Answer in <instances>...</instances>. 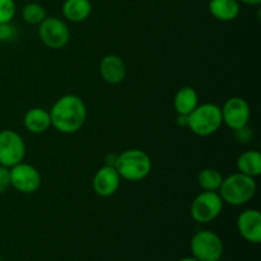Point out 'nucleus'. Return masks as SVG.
Returning <instances> with one entry per match:
<instances>
[{
	"label": "nucleus",
	"instance_id": "1",
	"mask_svg": "<svg viewBox=\"0 0 261 261\" xmlns=\"http://www.w3.org/2000/svg\"><path fill=\"white\" fill-rule=\"evenodd\" d=\"M51 126L63 134H74L83 127L87 120V107L75 94H65L56 99L50 111Z\"/></svg>",
	"mask_w": 261,
	"mask_h": 261
},
{
	"label": "nucleus",
	"instance_id": "2",
	"mask_svg": "<svg viewBox=\"0 0 261 261\" xmlns=\"http://www.w3.org/2000/svg\"><path fill=\"white\" fill-rule=\"evenodd\" d=\"M256 191L257 184L254 177L236 172L223 178L218 193L223 203L233 206H241L251 201Z\"/></svg>",
	"mask_w": 261,
	"mask_h": 261
},
{
	"label": "nucleus",
	"instance_id": "3",
	"mask_svg": "<svg viewBox=\"0 0 261 261\" xmlns=\"http://www.w3.org/2000/svg\"><path fill=\"white\" fill-rule=\"evenodd\" d=\"M115 168L120 177L132 182L144 180L152 171V160L142 149H127L116 157Z\"/></svg>",
	"mask_w": 261,
	"mask_h": 261
},
{
	"label": "nucleus",
	"instance_id": "4",
	"mask_svg": "<svg viewBox=\"0 0 261 261\" xmlns=\"http://www.w3.org/2000/svg\"><path fill=\"white\" fill-rule=\"evenodd\" d=\"M223 125L221 107L216 103H201L188 116L186 126L198 137H209Z\"/></svg>",
	"mask_w": 261,
	"mask_h": 261
},
{
	"label": "nucleus",
	"instance_id": "5",
	"mask_svg": "<svg viewBox=\"0 0 261 261\" xmlns=\"http://www.w3.org/2000/svg\"><path fill=\"white\" fill-rule=\"evenodd\" d=\"M193 257L199 261H218L223 255V241L213 231L196 232L190 242Z\"/></svg>",
	"mask_w": 261,
	"mask_h": 261
},
{
	"label": "nucleus",
	"instance_id": "6",
	"mask_svg": "<svg viewBox=\"0 0 261 261\" xmlns=\"http://www.w3.org/2000/svg\"><path fill=\"white\" fill-rule=\"evenodd\" d=\"M223 200L218 191H203L195 196L190 206V214L195 222L206 224L213 222L223 211Z\"/></svg>",
	"mask_w": 261,
	"mask_h": 261
},
{
	"label": "nucleus",
	"instance_id": "7",
	"mask_svg": "<svg viewBox=\"0 0 261 261\" xmlns=\"http://www.w3.org/2000/svg\"><path fill=\"white\" fill-rule=\"evenodd\" d=\"M25 157V143L14 130L0 132V166L13 167L23 162Z\"/></svg>",
	"mask_w": 261,
	"mask_h": 261
},
{
	"label": "nucleus",
	"instance_id": "8",
	"mask_svg": "<svg viewBox=\"0 0 261 261\" xmlns=\"http://www.w3.org/2000/svg\"><path fill=\"white\" fill-rule=\"evenodd\" d=\"M38 35L43 45L53 50L65 47L70 40V30L68 24L56 17H46L38 25Z\"/></svg>",
	"mask_w": 261,
	"mask_h": 261
},
{
	"label": "nucleus",
	"instance_id": "9",
	"mask_svg": "<svg viewBox=\"0 0 261 261\" xmlns=\"http://www.w3.org/2000/svg\"><path fill=\"white\" fill-rule=\"evenodd\" d=\"M222 120L229 129L239 132L249 125L251 119V109L249 102L242 97H231L221 107Z\"/></svg>",
	"mask_w": 261,
	"mask_h": 261
},
{
	"label": "nucleus",
	"instance_id": "10",
	"mask_svg": "<svg viewBox=\"0 0 261 261\" xmlns=\"http://www.w3.org/2000/svg\"><path fill=\"white\" fill-rule=\"evenodd\" d=\"M10 186L22 194H33L41 186V173L35 166L20 162L9 168Z\"/></svg>",
	"mask_w": 261,
	"mask_h": 261
},
{
	"label": "nucleus",
	"instance_id": "11",
	"mask_svg": "<svg viewBox=\"0 0 261 261\" xmlns=\"http://www.w3.org/2000/svg\"><path fill=\"white\" fill-rule=\"evenodd\" d=\"M120 184H121V177L114 166H102L94 173L93 180H92V186L93 191L101 198H110L116 191L119 190Z\"/></svg>",
	"mask_w": 261,
	"mask_h": 261
},
{
	"label": "nucleus",
	"instance_id": "12",
	"mask_svg": "<svg viewBox=\"0 0 261 261\" xmlns=\"http://www.w3.org/2000/svg\"><path fill=\"white\" fill-rule=\"evenodd\" d=\"M237 229L244 240L251 244L261 241V213L257 209H246L237 218Z\"/></svg>",
	"mask_w": 261,
	"mask_h": 261
},
{
	"label": "nucleus",
	"instance_id": "13",
	"mask_svg": "<svg viewBox=\"0 0 261 261\" xmlns=\"http://www.w3.org/2000/svg\"><path fill=\"white\" fill-rule=\"evenodd\" d=\"M102 79L109 84H119L125 79L127 73L126 64L119 55L110 54L102 58L98 66Z\"/></svg>",
	"mask_w": 261,
	"mask_h": 261
},
{
	"label": "nucleus",
	"instance_id": "14",
	"mask_svg": "<svg viewBox=\"0 0 261 261\" xmlns=\"http://www.w3.org/2000/svg\"><path fill=\"white\" fill-rule=\"evenodd\" d=\"M24 127L32 134H42L51 127L50 112L42 107H33L23 117Z\"/></svg>",
	"mask_w": 261,
	"mask_h": 261
},
{
	"label": "nucleus",
	"instance_id": "15",
	"mask_svg": "<svg viewBox=\"0 0 261 261\" xmlns=\"http://www.w3.org/2000/svg\"><path fill=\"white\" fill-rule=\"evenodd\" d=\"M199 105L198 92L193 87H181L173 98V107L180 116H189Z\"/></svg>",
	"mask_w": 261,
	"mask_h": 261
},
{
	"label": "nucleus",
	"instance_id": "16",
	"mask_svg": "<svg viewBox=\"0 0 261 261\" xmlns=\"http://www.w3.org/2000/svg\"><path fill=\"white\" fill-rule=\"evenodd\" d=\"M209 12L221 22H231L240 15L241 5L239 0H211Z\"/></svg>",
	"mask_w": 261,
	"mask_h": 261
},
{
	"label": "nucleus",
	"instance_id": "17",
	"mask_svg": "<svg viewBox=\"0 0 261 261\" xmlns=\"http://www.w3.org/2000/svg\"><path fill=\"white\" fill-rule=\"evenodd\" d=\"M91 13V0H65L63 4V14L69 22H83L88 19Z\"/></svg>",
	"mask_w": 261,
	"mask_h": 261
},
{
	"label": "nucleus",
	"instance_id": "18",
	"mask_svg": "<svg viewBox=\"0 0 261 261\" xmlns=\"http://www.w3.org/2000/svg\"><path fill=\"white\" fill-rule=\"evenodd\" d=\"M237 170L244 175L256 178L261 175V154L259 150H246L237 158Z\"/></svg>",
	"mask_w": 261,
	"mask_h": 261
},
{
	"label": "nucleus",
	"instance_id": "19",
	"mask_svg": "<svg viewBox=\"0 0 261 261\" xmlns=\"http://www.w3.org/2000/svg\"><path fill=\"white\" fill-rule=\"evenodd\" d=\"M223 178L222 173L216 168H204L198 175V184L204 191H218Z\"/></svg>",
	"mask_w": 261,
	"mask_h": 261
},
{
	"label": "nucleus",
	"instance_id": "20",
	"mask_svg": "<svg viewBox=\"0 0 261 261\" xmlns=\"http://www.w3.org/2000/svg\"><path fill=\"white\" fill-rule=\"evenodd\" d=\"M46 17L45 8L38 3H28L22 9L23 20L31 25H40Z\"/></svg>",
	"mask_w": 261,
	"mask_h": 261
},
{
	"label": "nucleus",
	"instance_id": "21",
	"mask_svg": "<svg viewBox=\"0 0 261 261\" xmlns=\"http://www.w3.org/2000/svg\"><path fill=\"white\" fill-rule=\"evenodd\" d=\"M17 8L14 0H0V24L12 23Z\"/></svg>",
	"mask_w": 261,
	"mask_h": 261
},
{
	"label": "nucleus",
	"instance_id": "22",
	"mask_svg": "<svg viewBox=\"0 0 261 261\" xmlns=\"http://www.w3.org/2000/svg\"><path fill=\"white\" fill-rule=\"evenodd\" d=\"M10 188V172L9 168L0 166V194L5 193Z\"/></svg>",
	"mask_w": 261,
	"mask_h": 261
},
{
	"label": "nucleus",
	"instance_id": "23",
	"mask_svg": "<svg viewBox=\"0 0 261 261\" xmlns=\"http://www.w3.org/2000/svg\"><path fill=\"white\" fill-rule=\"evenodd\" d=\"M15 27H13L10 23H4L0 24V41H9L15 37Z\"/></svg>",
	"mask_w": 261,
	"mask_h": 261
},
{
	"label": "nucleus",
	"instance_id": "24",
	"mask_svg": "<svg viewBox=\"0 0 261 261\" xmlns=\"http://www.w3.org/2000/svg\"><path fill=\"white\" fill-rule=\"evenodd\" d=\"M240 3H244L246 5H259L261 0H239Z\"/></svg>",
	"mask_w": 261,
	"mask_h": 261
},
{
	"label": "nucleus",
	"instance_id": "25",
	"mask_svg": "<svg viewBox=\"0 0 261 261\" xmlns=\"http://www.w3.org/2000/svg\"><path fill=\"white\" fill-rule=\"evenodd\" d=\"M178 261H199V260H196L195 257H184V259H180Z\"/></svg>",
	"mask_w": 261,
	"mask_h": 261
},
{
	"label": "nucleus",
	"instance_id": "26",
	"mask_svg": "<svg viewBox=\"0 0 261 261\" xmlns=\"http://www.w3.org/2000/svg\"><path fill=\"white\" fill-rule=\"evenodd\" d=\"M0 261H2V259H0Z\"/></svg>",
	"mask_w": 261,
	"mask_h": 261
}]
</instances>
